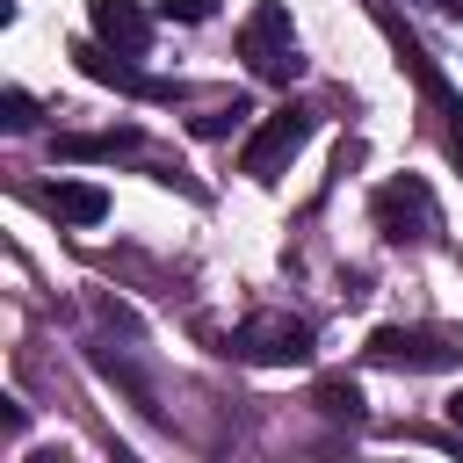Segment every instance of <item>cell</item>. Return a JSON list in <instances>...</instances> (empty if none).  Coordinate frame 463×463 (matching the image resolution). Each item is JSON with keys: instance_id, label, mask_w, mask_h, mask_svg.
<instances>
[{"instance_id": "obj_1", "label": "cell", "mask_w": 463, "mask_h": 463, "mask_svg": "<svg viewBox=\"0 0 463 463\" xmlns=\"http://www.w3.org/2000/svg\"><path fill=\"white\" fill-rule=\"evenodd\" d=\"M217 354L253 362V369H289V362H311V326H304L297 311H246V318L224 333Z\"/></svg>"}, {"instance_id": "obj_2", "label": "cell", "mask_w": 463, "mask_h": 463, "mask_svg": "<svg viewBox=\"0 0 463 463\" xmlns=\"http://www.w3.org/2000/svg\"><path fill=\"white\" fill-rule=\"evenodd\" d=\"M369 217H376V232L391 246H434L441 239V203H434V188L420 174H391L369 195Z\"/></svg>"}, {"instance_id": "obj_3", "label": "cell", "mask_w": 463, "mask_h": 463, "mask_svg": "<svg viewBox=\"0 0 463 463\" xmlns=\"http://www.w3.org/2000/svg\"><path fill=\"white\" fill-rule=\"evenodd\" d=\"M239 58H246L260 80H275V87H289V80L304 72V43H297V22H289L282 0H260V7L239 22Z\"/></svg>"}, {"instance_id": "obj_4", "label": "cell", "mask_w": 463, "mask_h": 463, "mask_svg": "<svg viewBox=\"0 0 463 463\" xmlns=\"http://www.w3.org/2000/svg\"><path fill=\"white\" fill-rule=\"evenodd\" d=\"M311 123H318V116H311L304 101H282V109H275V116H268V123H260V130L246 137V152H239V166H246L253 181H275V174H282V166H289V159L304 152V137H311Z\"/></svg>"}, {"instance_id": "obj_5", "label": "cell", "mask_w": 463, "mask_h": 463, "mask_svg": "<svg viewBox=\"0 0 463 463\" xmlns=\"http://www.w3.org/2000/svg\"><path fill=\"white\" fill-rule=\"evenodd\" d=\"M369 362H383V369H456L463 340L456 333H427V326H383L369 340Z\"/></svg>"}, {"instance_id": "obj_6", "label": "cell", "mask_w": 463, "mask_h": 463, "mask_svg": "<svg viewBox=\"0 0 463 463\" xmlns=\"http://www.w3.org/2000/svg\"><path fill=\"white\" fill-rule=\"evenodd\" d=\"M391 36H398V58H405V72L420 80L427 109L441 116V145H449V152H456V166H463V94H456V87H449V80L434 72V58H427V51H420V43L405 36V29H391Z\"/></svg>"}, {"instance_id": "obj_7", "label": "cell", "mask_w": 463, "mask_h": 463, "mask_svg": "<svg viewBox=\"0 0 463 463\" xmlns=\"http://www.w3.org/2000/svg\"><path fill=\"white\" fill-rule=\"evenodd\" d=\"M94 36L116 51V58H145L152 51V22L137 0H94Z\"/></svg>"}, {"instance_id": "obj_8", "label": "cell", "mask_w": 463, "mask_h": 463, "mask_svg": "<svg viewBox=\"0 0 463 463\" xmlns=\"http://www.w3.org/2000/svg\"><path fill=\"white\" fill-rule=\"evenodd\" d=\"M36 203H43L58 224H101V217H109V195H101L94 181H43Z\"/></svg>"}, {"instance_id": "obj_9", "label": "cell", "mask_w": 463, "mask_h": 463, "mask_svg": "<svg viewBox=\"0 0 463 463\" xmlns=\"http://www.w3.org/2000/svg\"><path fill=\"white\" fill-rule=\"evenodd\" d=\"M145 152V137L123 123V130H94V137H58V159H130Z\"/></svg>"}, {"instance_id": "obj_10", "label": "cell", "mask_w": 463, "mask_h": 463, "mask_svg": "<svg viewBox=\"0 0 463 463\" xmlns=\"http://www.w3.org/2000/svg\"><path fill=\"white\" fill-rule=\"evenodd\" d=\"M7 123H14V130H29V123H36V116H29V94H7Z\"/></svg>"}, {"instance_id": "obj_11", "label": "cell", "mask_w": 463, "mask_h": 463, "mask_svg": "<svg viewBox=\"0 0 463 463\" xmlns=\"http://www.w3.org/2000/svg\"><path fill=\"white\" fill-rule=\"evenodd\" d=\"M166 14H181V22H203V14H210V0H166Z\"/></svg>"}, {"instance_id": "obj_12", "label": "cell", "mask_w": 463, "mask_h": 463, "mask_svg": "<svg viewBox=\"0 0 463 463\" xmlns=\"http://www.w3.org/2000/svg\"><path fill=\"white\" fill-rule=\"evenodd\" d=\"M449 427H456V434H463V391H456V398H449Z\"/></svg>"}]
</instances>
